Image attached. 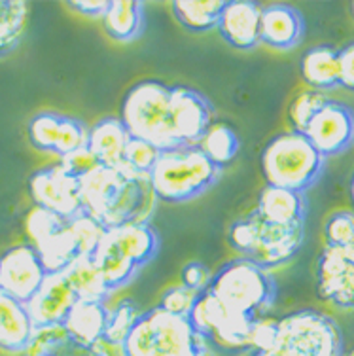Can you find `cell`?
Segmentation results:
<instances>
[{
    "label": "cell",
    "mask_w": 354,
    "mask_h": 356,
    "mask_svg": "<svg viewBox=\"0 0 354 356\" xmlns=\"http://www.w3.org/2000/svg\"><path fill=\"white\" fill-rule=\"evenodd\" d=\"M83 213L97 220L104 229L146 222L154 209V190L146 175L131 167H104L80 178Z\"/></svg>",
    "instance_id": "cell-1"
},
{
    "label": "cell",
    "mask_w": 354,
    "mask_h": 356,
    "mask_svg": "<svg viewBox=\"0 0 354 356\" xmlns=\"http://www.w3.org/2000/svg\"><path fill=\"white\" fill-rule=\"evenodd\" d=\"M220 171L199 146H177L161 150L148 175L156 199L184 203L207 192L220 177Z\"/></svg>",
    "instance_id": "cell-2"
},
{
    "label": "cell",
    "mask_w": 354,
    "mask_h": 356,
    "mask_svg": "<svg viewBox=\"0 0 354 356\" xmlns=\"http://www.w3.org/2000/svg\"><path fill=\"white\" fill-rule=\"evenodd\" d=\"M218 298L225 309L248 318L266 316V311L277 298L273 275L250 258H235L212 275L207 288Z\"/></svg>",
    "instance_id": "cell-3"
},
{
    "label": "cell",
    "mask_w": 354,
    "mask_h": 356,
    "mask_svg": "<svg viewBox=\"0 0 354 356\" xmlns=\"http://www.w3.org/2000/svg\"><path fill=\"white\" fill-rule=\"evenodd\" d=\"M326 158L303 133L288 131L267 143L262 152V172L267 184L303 193L316 184Z\"/></svg>",
    "instance_id": "cell-4"
},
{
    "label": "cell",
    "mask_w": 354,
    "mask_h": 356,
    "mask_svg": "<svg viewBox=\"0 0 354 356\" xmlns=\"http://www.w3.org/2000/svg\"><path fill=\"white\" fill-rule=\"evenodd\" d=\"M120 120L131 137L154 144L159 150L182 146L170 118V88L157 80H144L127 91Z\"/></svg>",
    "instance_id": "cell-5"
},
{
    "label": "cell",
    "mask_w": 354,
    "mask_h": 356,
    "mask_svg": "<svg viewBox=\"0 0 354 356\" xmlns=\"http://www.w3.org/2000/svg\"><path fill=\"white\" fill-rule=\"evenodd\" d=\"M203 337L184 316L154 307L140 313L122 345L123 356H195Z\"/></svg>",
    "instance_id": "cell-6"
},
{
    "label": "cell",
    "mask_w": 354,
    "mask_h": 356,
    "mask_svg": "<svg viewBox=\"0 0 354 356\" xmlns=\"http://www.w3.org/2000/svg\"><path fill=\"white\" fill-rule=\"evenodd\" d=\"M273 356H343V336L332 316L300 309L279 318Z\"/></svg>",
    "instance_id": "cell-7"
},
{
    "label": "cell",
    "mask_w": 354,
    "mask_h": 356,
    "mask_svg": "<svg viewBox=\"0 0 354 356\" xmlns=\"http://www.w3.org/2000/svg\"><path fill=\"white\" fill-rule=\"evenodd\" d=\"M29 192L34 205L51 211L67 222L83 213L80 178L68 175L59 163L34 172L29 178Z\"/></svg>",
    "instance_id": "cell-8"
},
{
    "label": "cell",
    "mask_w": 354,
    "mask_h": 356,
    "mask_svg": "<svg viewBox=\"0 0 354 356\" xmlns=\"http://www.w3.org/2000/svg\"><path fill=\"white\" fill-rule=\"evenodd\" d=\"M316 292L335 307L354 309V245H326L316 266Z\"/></svg>",
    "instance_id": "cell-9"
},
{
    "label": "cell",
    "mask_w": 354,
    "mask_h": 356,
    "mask_svg": "<svg viewBox=\"0 0 354 356\" xmlns=\"http://www.w3.org/2000/svg\"><path fill=\"white\" fill-rule=\"evenodd\" d=\"M303 135L324 158L339 156L354 143V110L328 99Z\"/></svg>",
    "instance_id": "cell-10"
},
{
    "label": "cell",
    "mask_w": 354,
    "mask_h": 356,
    "mask_svg": "<svg viewBox=\"0 0 354 356\" xmlns=\"http://www.w3.org/2000/svg\"><path fill=\"white\" fill-rule=\"evenodd\" d=\"M48 271L33 245H19L0 256V290L23 303L31 302Z\"/></svg>",
    "instance_id": "cell-11"
},
{
    "label": "cell",
    "mask_w": 354,
    "mask_h": 356,
    "mask_svg": "<svg viewBox=\"0 0 354 356\" xmlns=\"http://www.w3.org/2000/svg\"><path fill=\"white\" fill-rule=\"evenodd\" d=\"M170 118L178 140L184 146H198L212 124L211 104L195 89L170 88Z\"/></svg>",
    "instance_id": "cell-12"
},
{
    "label": "cell",
    "mask_w": 354,
    "mask_h": 356,
    "mask_svg": "<svg viewBox=\"0 0 354 356\" xmlns=\"http://www.w3.org/2000/svg\"><path fill=\"white\" fill-rule=\"evenodd\" d=\"M258 214V213H256ZM305 239V224L300 226H277L269 224L258 214V241L248 256L264 269L284 266L300 252Z\"/></svg>",
    "instance_id": "cell-13"
},
{
    "label": "cell",
    "mask_w": 354,
    "mask_h": 356,
    "mask_svg": "<svg viewBox=\"0 0 354 356\" xmlns=\"http://www.w3.org/2000/svg\"><path fill=\"white\" fill-rule=\"evenodd\" d=\"M78 302L74 290L70 288L63 273H48L38 288V292L27 303L29 315L33 318L34 328L63 324Z\"/></svg>",
    "instance_id": "cell-14"
},
{
    "label": "cell",
    "mask_w": 354,
    "mask_h": 356,
    "mask_svg": "<svg viewBox=\"0 0 354 356\" xmlns=\"http://www.w3.org/2000/svg\"><path fill=\"white\" fill-rule=\"evenodd\" d=\"M262 6L250 0L225 2L218 21V33L232 48L252 49L259 44Z\"/></svg>",
    "instance_id": "cell-15"
},
{
    "label": "cell",
    "mask_w": 354,
    "mask_h": 356,
    "mask_svg": "<svg viewBox=\"0 0 354 356\" xmlns=\"http://www.w3.org/2000/svg\"><path fill=\"white\" fill-rule=\"evenodd\" d=\"M305 31L303 17L288 4H269L262 8L259 42L275 49H292Z\"/></svg>",
    "instance_id": "cell-16"
},
{
    "label": "cell",
    "mask_w": 354,
    "mask_h": 356,
    "mask_svg": "<svg viewBox=\"0 0 354 356\" xmlns=\"http://www.w3.org/2000/svg\"><path fill=\"white\" fill-rule=\"evenodd\" d=\"M110 309L102 302L78 300L74 307L63 322L70 341L83 347H91L104 339V332L108 326Z\"/></svg>",
    "instance_id": "cell-17"
},
{
    "label": "cell",
    "mask_w": 354,
    "mask_h": 356,
    "mask_svg": "<svg viewBox=\"0 0 354 356\" xmlns=\"http://www.w3.org/2000/svg\"><path fill=\"white\" fill-rule=\"evenodd\" d=\"M34 334V322L27 303L0 290V349L6 353H25Z\"/></svg>",
    "instance_id": "cell-18"
},
{
    "label": "cell",
    "mask_w": 354,
    "mask_h": 356,
    "mask_svg": "<svg viewBox=\"0 0 354 356\" xmlns=\"http://www.w3.org/2000/svg\"><path fill=\"white\" fill-rule=\"evenodd\" d=\"M129 140V131L120 118H104L89 129L88 148L95 156L99 165L123 167L125 148Z\"/></svg>",
    "instance_id": "cell-19"
},
{
    "label": "cell",
    "mask_w": 354,
    "mask_h": 356,
    "mask_svg": "<svg viewBox=\"0 0 354 356\" xmlns=\"http://www.w3.org/2000/svg\"><path fill=\"white\" fill-rule=\"evenodd\" d=\"M305 209L303 193L267 184L259 193L256 213L269 224L300 226L305 224Z\"/></svg>",
    "instance_id": "cell-20"
},
{
    "label": "cell",
    "mask_w": 354,
    "mask_h": 356,
    "mask_svg": "<svg viewBox=\"0 0 354 356\" xmlns=\"http://www.w3.org/2000/svg\"><path fill=\"white\" fill-rule=\"evenodd\" d=\"M106 232L114 241V245L120 248V252L138 269L146 266L157 254L159 248L157 233L146 222H133Z\"/></svg>",
    "instance_id": "cell-21"
},
{
    "label": "cell",
    "mask_w": 354,
    "mask_h": 356,
    "mask_svg": "<svg viewBox=\"0 0 354 356\" xmlns=\"http://www.w3.org/2000/svg\"><path fill=\"white\" fill-rule=\"evenodd\" d=\"M300 70L307 86L314 91H328L341 86L339 51L330 46H314L301 57Z\"/></svg>",
    "instance_id": "cell-22"
},
{
    "label": "cell",
    "mask_w": 354,
    "mask_h": 356,
    "mask_svg": "<svg viewBox=\"0 0 354 356\" xmlns=\"http://www.w3.org/2000/svg\"><path fill=\"white\" fill-rule=\"evenodd\" d=\"M65 279L68 281L70 288L74 290L78 300H88V302H102L112 294L101 269L97 267L93 256H78L70 266L63 271Z\"/></svg>",
    "instance_id": "cell-23"
},
{
    "label": "cell",
    "mask_w": 354,
    "mask_h": 356,
    "mask_svg": "<svg viewBox=\"0 0 354 356\" xmlns=\"http://www.w3.org/2000/svg\"><path fill=\"white\" fill-rule=\"evenodd\" d=\"M143 4L136 0H110L106 12L102 15V25L110 38L129 42L143 31Z\"/></svg>",
    "instance_id": "cell-24"
},
{
    "label": "cell",
    "mask_w": 354,
    "mask_h": 356,
    "mask_svg": "<svg viewBox=\"0 0 354 356\" xmlns=\"http://www.w3.org/2000/svg\"><path fill=\"white\" fill-rule=\"evenodd\" d=\"M93 260H95L97 267L101 269L104 281L108 284V288L114 292L118 288H123L127 282L135 277L138 271V267L135 264H131L122 252L120 248L114 245V241L108 235V232H104L99 247L93 252Z\"/></svg>",
    "instance_id": "cell-25"
},
{
    "label": "cell",
    "mask_w": 354,
    "mask_h": 356,
    "mask_svg": "<svg viewBox=\"0 0 354 356\" xmlns=\"http://www.w3.org/2000/svg\"><path fill=\"white\" fill-rule=\"evenodd\" d=\"M224 0H177L172 14L191 33H204L218 27Z\"/></svg>",
    "instance_id": "cell-26"
},
{
    "label": "cell",
    "mask_w": 354,
    "mask_h": 356,
    "mask_svg": "<svg viewBox=\"0 0 354 356\" xmlns=\"http://www.w3.org/2000/svg\"><path fill=\"white\" fill-rule=\"evenodd\" d=\"M201 152H203L207 158L211 159L212 163L216 165L218 169L230 165L235 159L239 152V138L237 133L233 131L224 122H214L211 127L207 129L203 138L198 144Z\"/></svg>",
    "instance_id": "cell-27"
},
{
    "label": "cell",
    "mask_w": 354,
    "mask_h": 356,
    "mask_svg": "<svg viewBox=\"0 0 354 356\" xmlns=\"http://www.w3.org/2000/svg\"><path fill=\"white\" fill-rule=\"evenodd\" d=\"M34 248H36L42 266L48 273H63L80 256L78 245H76L74 237L68 229V222L61 232L55 233L54 237H49L48 241H44L42 245Z\"/></svg>",
    "instance_id": "cell-28"
},
{
    "label": "cell",
    "mask_w": 354,
    "mask_h": 356,
    "mask_svg": "<svg viewBox=\"0 0 354 356\" xmlns=\"http://www.w3.org/2000/svg\"><path fill=\"white\" fill-rule=\"evenodd\" d=\"M27 2L0 0V55H6L19 44L27 27Z\"/></svg>",
    "instance_id": "cell-29"
},
{
    "label": "cell",
    "mask_w": 354,
    "mask_h": 356,
    "mask_svg": "<svg viewBox=\"0 0 354 356\" xmlns=\"http://www.w3.org/2000/svg\"><path fill=\"white\" fill-rule=\"evenodd\" d=\"M138 316H140V311L136 309L135 303L131 300H122L116 307L110 309L108 326H106L102 341L108 343L112 347H122L138 321Z\"/></svg>",
    "instance_id": "cell-30"
},
{
    "label": "cell",
    "mask_w": 354,
    "mask_h": 356,
    "mask_svg": "<svg viewBox=\"0 0 354 356\" xmlns=\"http://www.w3.org/2000/svg\"><path fill=\"white\" fill-rule=\"evenodd\" d=\"M25 233H27L29 241L33 247H38L44 241L54 237L55 233H59L63 227L67 226V220L57 216L51 211H46L42 207L34 205L25 216Z\"/></svg>",
    "instance_id": "cell-31"
},
{
    "label": "cell",
    "mask_w": 354,
    "mask_h": 356,
    "mask_svg": "<svg viewBox=\"0 0 354 356\" xmlns=\"http://www.w3.org/2000/svg\"><path fill=\"white\" fill-rule=\"evenodd\" d=\"M63 116L54 112H42L31 120L29 124V138L36 150L49 152L55 154L57 150V140H59V131H61Z\"/></svg>",
    "instance_id": "cell-32"
},
{
    "label": "cell",
    "mask_w": 354,
    "mask_h": 356,
    "mask_svg": "<svg viewBox=\"0 0 354 356\" xmlns=\"http://www.w3.org/2000/svg\"><path fill=\"white\" fill-rule=\"evenodd\" d=\"M68 343H70V337L63 324L38 326L34 328L25 356H57Z\"/></svg>",
    "instance_id": "cell-33"
},
{
    "label": "cell",
    "mask_w": 354,
    "mask_h": 356,
    "mask_svg": "<svg viewBox=\"0 0 354 356\" xmlns=\"http://www.w3.org/2000/svg\"><path fill=\"white\" fill-rule=\"evenodd\" d=\"M326 95L322 91L307 89L303 93L296 97L288 110V118L296 133H305L309 124L313 122V118L319 114V110L326 104Z\"/></svg>",
    "instance_id": "cell-34"
},
{
    "label": "cell",
    "mask_w": 354,
    "mask_h": 356,
    "mask_svg": "<svg viewBox=\"0 0 354 356\" xmlns=\"http://www.w3.org/2000/svg\"><path fill=\"white\" fill-rule=\"evenodd\" d=\"M68 229H70L76 245H78L80 256H93V252L99 247V243H101L102 235L106 232L97 220H93L86 213L68 220Z\"/></svg>",
    "instance_id": "cell-35"
},
{
    "label": "cell",
    "mask_w": 354,
    "mask_h": 356,
    "mask_svg": "<svg viewBox=\"0 0 354 356\" xmlns=\"http://www.w3.org/2000/svg\"><path fill=\"white\" fill-rule=\"evenodd\" d=\"M324 237L330 247H353L354 245V213L337 211L326 220Z\"/></svg>",
    "instance_id": "cell-36"
},
{
    "label": "cell",
    "mask_w": 354,
    "mask_h": 356,
    "mask_svg": "<svg viewBox=\"0 0 354 356\" xmlns=\"http://www.w3.org/2000/svg\"><path fill=\"white\" fill-rule=\"evenodd\" d=\"M88 137L89 129L80 120L63 116L61 131H59V140H57V150H55V154L59 158H65V156L72 154V152L86 148L88 146Z\"/></svg>",
    "instance_id": "cell-37"
},
{
    "label": "cell",
    "mask_w": 354,
    "mask_h": 356,
    "mask_svg": "<svg viewBox=\"0 0 354 356\" xmlns=\"http://www.w3.org/2000/svg\"><path fill=\"white\" fill-rule=\"evenodd\" d=\"M159 154H161V150L154 144L131 137L129 144L125 148V165L131 167L133 171L148 177L154 169V165H156L157 158H159Z\"/></svg>",
    "instance_id": "cell-38"
},
{
    "label": "cell",
    "mask_w": 354,
    "mask_h": 356,
    "mask_svg": "<svg viewBox=\"0 0 354 356\" xmlns=\"http://www.w3.org/2000/svg\"><path fill=\"white\" fill-rule=\"evenodd\" d=\"M258 241V214L254 211L246 218L239 220L230 229V245H232L243 258H248L252 254Z\"/></svg>",
    "instance_id": "cell-39"
},
{
    "label": "cell",
    "mask_w": 354,
    "mask_h": 356,
    "mask_svg": "<svg viewBox=\"0 0 354 356\" xmlns=\"http://www.w3.org/2000/svg\"><path fill=\"white\" fill-rule=\"evenodd\" d=\"M199 292H193L190 288L186 286H172L169 288L163 296H161V302H159V307L170 313V315L184 316V318H190L191 309L198 302Z\"/></svg>",
    "instance_id": "cell-40"
},
{
    "label": "cell",
    "mask_w": 354,
    "mask_h": 356,
    "mask_svg": "<svg viewBox=\"0 0 354 356\" xmlns=\"http://www.w3.org/2000/svg\"><path fill=\"white\" fill-rule=\"evenodd\" d=\"M277 330H279V321L271 316H259L252 322L250 330V347L252 353H271L277 341Z\"/></svg>",
    "instance_id": "cell-41"
},
{
    "label": "cell",
    "mask_w": 354,
    "mask_h": 356,
    "mask_svg": "<svg viewBox=\"0 0 354 356\" xmlns=\"http://www.w3.org/2000/svg\"><path fill=\"white\" fill-rule=\"evenodd\" d=\"M63 169L68 172V175H72L76 178H82L86 177L88 172H91L93 169L99 167V161L97 158L91 154L88 146L86 148H80V150L72 152V154H68L65 158H61L59 161Z\"/></svg>",
    "instance_id": "cell-42"
},
{
    "label": "cell",
    "mask_w": 354,
    "mask_h": 356,
    "mask_svg": "<svg viewBox=\"0 0 354 356\" xmlns=\"http://www.w3.org/2000/svg\"><path fill=\"white\" fill-rule=\"evenodd\" d=\"M211 273H209V267L199 264V261H190L182 267V273H180V281L182 286L190 288L193 292H204L209 284H211Z\"/></svg>",
    "instance_id": "cell-43"
},
{
    "label": "cell",
    "mask_w": 354,
    "mask_h": 356,
    "mask_svg": "<svg viewBox=\"0 0 354 356\" xmlns=\"http://www.w3.org/2000/svg\"><path fill=\"white\" fill-rule=\"evenodd\" d=\"M57 356H123V353L122 347H112L104 341L91 345V347H83V345H76L70 341Z\"/></svg>",
    "instance_id": "cell-44"
},
{
    "label": "cell",
    "mask_w": 354,
    "mask_h": 356,
    "mask_svg": "<svg viewBox=\"0 0 354 356\" xmlns=\"http://www.w3.org/2000/svg\"><path fill=\"white\" fill-rule=\"evenodd\" d=\"M341 61V86L354 91V42L339 51Z\"/></svg>",
    "instance_id": "cell-45"
},
{
    "label": "cell",
    "mask_w": 354,
    "mask_h": 356,
    "mask_svg": "<svg viewBox=\"0 0 354 356\" xmlns=\"http://www.w3.org/2000/svg\"><path fill=\"white\" fill-rule=\"evenodd\" d=\"M110 0H82V2H68V6L78 10L80 14L91 15V17H102Z\"/></svg>",
    "instance_id": "cell-46"
},
{
    "label": "cell",
    "mask_w": 354,
    "mask_h": 356,
    "mask_svg": "<svg viewBox=\"0 0 354 356\" xmlns=\"http://www.w3.org/2000/svg\"><path fill=\"white\" fill-rule=\"evenodd\" d=\"M195 356H216V353L207 345V341H203L201 345H199L198 353H195Z\"/></svg>",
    "instance_id": "cell-47"
},
{
    "label": "cell",
    "mask_w": 354,
    "mask_h": 356,
    "mask_svg": "<svg viewBox=\"0 0 354 356\" xmlns=\"http://www.w3.org/2000/svg\"><path fill=\"white\" fill-rule=\"evenodd\" d=\"M348 193H351V203H353V209H354V175L351 178V188H348Z\"/></svg>",
    "instance_id": "cell-48"
},
{
    "label": "cell",
    "mask_w": 354,
    "mask_h": 356,
    "mask_svg": "<svg viewBox=\"0 0 354 356\" xmlns=\"http://www.w3.org/2000/svg\"><path fill=\"white\" fill-rule=\"evenodd\" d=\"M252 356H273L271 353H252Z\"/></svg>",
    "instance_id": "cell-49"
},
{
    "label": "cell",
    "mask_w": 354,
    "mask_h": 356,
    "mask_svg": "<svg viewBox=\"0 0 354 356\" xmlns=\"http://www.w3.org/2000/svg\"><path fill=\"white\" fill-rule=\"evenodd\" d=\"M347 356H354V349L353 350H351V353H348V355Z\"/></svg>",
    "instance_id": "cell-50"
},
{
    "label": "cell",
    "mask_w": 354,
    "mask_h": 356,
    "mask_svg": "<svg viewBox=\"0 0 354 356\" xmlns=\"http://www.w3.org/2000/svg\"><path fill=\"white\" fill-rule=\"evenodd\" d=\"M351 8H353V15H354V2H353V4H351Z\"/></svg>",
    "instance_id": "cell-51"
}]
</instances>
